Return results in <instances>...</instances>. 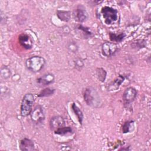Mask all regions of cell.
I'll list each match as a JSON object with an SVG mask.
<instances>
[{
  "label": "cell",
  "mask_w": 151,
  "mask_h": 151,
  "mask_svg": "<svg viewBox=\"0 0 151 151\" xmlns=\"http://www.w3.org/2000/svg\"><path fill=\"white\" fill-rule=\"evenodd\" d=\"M55 134L60 135H64L67 133H71L72 132V129L70 127H62L54 131Z\"/></svg>",
  "instance_id": "ffe728a7"
},
{
  "label": "cell",
  "mask_w": 151,
  "mask_h": 151,
  "mask_svg": "<svg viewBox=\"0 0 151 151\" xmlns=\"http://www.w3.org/2000/svg\"><path fill=\"white\" fill-rule=\"evenodd\" d=\"M124 78L122 76H119L115 80L110 83V84L108 86V90L109 91H114L116 90L119 88L120 84L124 81Z\"/></svg>",
  "instance_id": "4fadbf2b"
},
{
  "label": "cell",
  "mask_w": 151,
  "mask_h": 151,
  "mask_svg": "<svg viewBox=\"0 0 151 151\" xmlns=\"http://www.w3.org/2000/svg\"><path fill=\"white\" fill-rule=\"evenodd\" d=\"M117 45L114 42H106L101 45V51L103 54L106 57L113 55L117 50Z\"/></svg>",
  "instance_id": "8992f818"
},
{
  "label": "cell",
  "mask_w": 151,
  "mask_h": 151,
  "mask_svg": "<svg viewBox=\"0 0 151 151\" xmlns=\"http://www.w3.org/2000/svg\"><path fill=\"white\" fill-rule=\"evenodd\" d=\"M54 81V76L51 73H47L37 80V83L41 86H44L51 84Z\"/></svg>",
  "instance_id": "8fae6325"
},
{
  "label": "cell",
  "mask_w": 151,
  "mask_h": 151,
  "mask_svg": "<svg viewBox=\"0 0 151 151\" xmlns=\"http://www.w3.org/2000/svg\"><path fill=\"white\" fill-rule=\"evenodd\" d=\"M19 148L21 150L24 151L33 150H34V144L31 140L24 138L19 142Z\"/></svg>",
  "instance_id": "7c38bea8"
},
{
  "label": "cell",
  "mask_w": 151,
  "mask_h": 151,
  "mask_svg": "<svg viewBox=\"0 0 151 151\" xmlns=\"http://www.w3.org/2000/svg\"><path fill=\"white\" fill-rule=\"evenodd\" d=\"M96 74L98 79L103 82L104 81L106 77V71L102 68H98L96 70Z\"/></svg>",
  "instance_id": "ac0fdd59"
},
{
  "label": "cell",
  "mask_w": 151,
  "mask_h": 151,
  "mask_svg": "<svg viewBox=\"0 0 151 151\" xmlns=\"http://www.w3.org/2000/svg\"><path fill=\"white\" fill-rule=\"evenodd\" d=\"M34 102V97L31 93H27L24 96L21 104V114L22 116L26 117L31 114Z\"/></svg>",
  "instance_id": "3957f363"
},
{
  "label": "cell",
  "mask_w": 151,
  "mask_h": 151,
  "mask_svg": "<svg viewBox=\"0 0 151 151\" xmlns=\"http://www.w3.org/2000/svg\"><path fill=\"white\" fill-rule=\"evenodd\" d=\"M74 63H75V65L76 66L77 68H79L80 69V68H82L83 67V65H84V63H83V61L81 60H80V59L76 60L74 61Z\"/></svg>",
  "instance_id": "7402d4cb"
},
{
  "label": "cell",
  "mask_w": 151,
  "mask_h": 151,
  "mask_svg": "<svg viewBox=\"0 0 151 151\" xmlns=\"http://www.w3.org/2000/svg\"><path fill=\"white\" fill-rule=\"evenodd\" d=\"M134 127L133 122V121H127L125 122L122 126V131L124 133L130 132L133 130Z\"/></svg>",
  "instance_id": "2e32d148"
},
{
  "label": "cell",
  "mask_w": 151,
  "mask_h": 151,
  "mask_svg": "<svg viewBox=\"0 0 151 151\" xmlns=\"http://www.w3.org/2000/svg\"><path fill=\"white\" fill-rule=\"evenodd\" d=\"M68 48L71 51H73V52L76 51H77V47L76 44H74V43H73V42H71V43H70V44H69V45L68 46Z\"/></svg>",
  "instance_id": "603a6c76"
},
{
  "label": "cell",
  "mask_w": 151,
  "mask_h": 151,
  "mask_svg": "<svg viewBox=\"0 0 151 151\" xmlns=\"http://www.w3.org/2000/svg\"><path fill=\"white\" fill-rule=\"evenodd\" d=\"M1 77L4 79L8 78L11 76L10 70L6 66L2 67L1 70Z\"/></svg>",
  "instance_id": "44dd1931"
},
{
  "label": "cell",
  "mask_w": 151,
  "mask_h": 151,
  "mask_svg": "<svg viewBox=\"0 0 151 151\" xmlns=\"http://www.w3.org/2000/svg\"><path fill=\"white\" fill-rule=\"evenodd\" d=\"M57 15L60 19L63 21H68L70 19V12L65 11H58Z\"/></svg>",
  "instance_id": "5bb4252c"
},
{
  "label": "cell",
  "mask_w": 151,
  "mask_h": 151,
  "mask_svg": "<svg viewBox=\"0 0 151 151\" xmlns=\"http://www.w3.org/2000/svg\"><path fill=\"white\" fill-rule=\"evenodd\" d=\"M84 99L86 103L90 106L97 107L100 104V99L99 93L93 87L86 89L84 94Z\"/></svg>",
  "instance_id": "7a4b0ae2"
},
{
  "label": "cell",
  "mask_w": 151,
  "mask_h": 151,
  "mask_svg": "<svg viewBox=\"0 0 151 151\" xmlns=\"http://www.w3.org/2000/svg\"><path fill=\"white\" fill-rule=\"evenodd\" d=\"M71 107H72L75 114L77 116L78 122H80V124H82V122H83V114L82 111L75 103H73L72 104Z\"/></svg>",
  "instance_id": "9a60e30c"
},
{
  "label": "cell",
  "mask_w": 151,
  "mask_h": 151,
  "mask_svg": "<svg viewBox=\"0 0 151 151\" xmlns=\"http://www.w3.org/2000/svg\"><path fill=\"white\" fill-rule=\"evenodd\" d=\"M45 64V59L40 56H32L26 60L27 68L32 72L37 73L41 71Z\"/></svg>",
  "instance_id": "6da1fadb"
},
{
  "label": "cell",
  "mask_w": 151,
  "mask_h": 151,
  "mask_svg": "<svg viewBox=\"0 0 151 151\" xmlns=\"http://www.w3.org/2000/svg\"><path fill=\"white\" fill-rule=\"evenodd\" d=\"M74 17L78 22H84L87 18V13L84 8L81 6L77 8L74 11Z\"/></svg>",
  "instance_id": "9c48e42d"
},
{
  "label": "cell",
  "mask_w": 151,
  "mask_h": 151,
  "mask_svg": "<svg viewBox=\"0 0 151 151\" xmlns=\"http://www.w3.org/2000/svg\"><path fill=\"white\" fill-rule=\"evenodd\" d=\"M110 38L112 41L114 42H121L125 37V34L124 33H121L119 34H116L114 33L110 32L109 34Z\"/></svg>",
  "instance_id": "e0dca14e"
},
{
  "label": "cell",
  "mask_w": 151,
  "mask_h": 151,
  "mask_svg": "<svg viewBox=\"0 0 151 151\" xmlns=\"http://www.w3.org/2000/svg\"><path fill=\"white\" fill-rule=\"evenodd\" d=\"M101 14L104 19V22L107 25H110L114 22L118 18L117 11L110 6H104L101 9Z\"/></svg>",
  "instance_id": "277c9868"
},
{
  "label": "cell",
  "mask_w": 151,
  "mask_h": 151,
  "mask_svg": "<svg viewBox=\"0 0 151 151\" xmlns=\"http://www.w3.org/2000/svg\"><path fill=\"white\" fill-rule=\"evenodd\" d=\"M55 90L51 88H45L43 89L38 95V97H48L54 94Z\"/></svg>",
  "instance_id": "d6986e66"
},
{
  "label": "cell",
  "mask_w": 151,
  "mask_h": 151,
  "mask_svg": "<svg viewBox=\"0 0 151 151\" xmlns=\"http://www.w3.org/2000/svg\"><path fill=\"white\" fill-rule=\"evenodd\" d=\"M30 115L32 121L37 124L41 123L45 118L42 107L40 105L37 106L32 110Z\"/></svg>",
  "instance_id": "5b68a950"
},
{
  "label": "cell",
  "mask_w": 151,
  "mask_h": 151,
  "mask_svg": "<svg viewBox=\"0 0 151 151\" xmlns=\"http://www.w3.org/2000/svg\"><path fill=\"white\" fill-rule=\"evenodd\" d=\"M19 44L25 49H30L32 48L33 42L29 36L25 34L20 35L18 37Z\"/></svg>",
  "instance_id": "30bf717a"
},
{
  "label": "cell",
  "mask_w": 151,
  "mask_h": 151,
  "mask_svg": "<svg viewBox=\"0 0 151 151\" xmlns=\"http://www.w3.org/2000/svg\"><path fill=\"white\" fill-rule=\"evenodd\" d=\"M65 122L64 119L61 116H54L50 120V126L52 130H56L64 126Z\"/></svg>",
  "instance_id": "ba28073f"
},
{
  "label": "cell",
  "mask_w": 151,
  "mask_h": 151,
  "mask_svg": "<svg viewBox=\"0 0 151 151\" xmlns=\"http://www.w3.org/2000/svg\"><path fill=\"white\" fill-rule=\"evenodd\" d=\"M137 96V91L133 87H129L123 94V99L126 103H130L134 101Z\"/></svg>",
  "instance_id": "52a82bcc"
}]
</instances>
